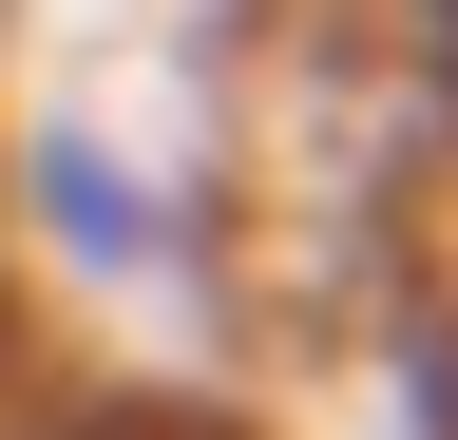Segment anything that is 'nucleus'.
Segmentation results:
<instances>
[{
	"label": "nucleus",
	"instance_id": "f257e3e1",
	"mask_svg": "<svg viewBox=\"0 0 458 440\" xmlns=\"http://www.w3.org/2000/svg\"><path fill=\"white\" fill-rule=\"evenodd\" d=\"M20 230L77 306H210V153L134 116H38L20 134Z\"/></svg>",
	"mask_w": 458,
	"mask_h": 440
},
{
	"label": "nucleus",
	"instance_id": "f03ea898",
	"mask_svg": "<svg viewBox=\"0 0 458 440\" xmlns=\"http://www.w3.org/2000/svg\"><path fill=\"white\" fill-rule=\"evenodd\" d=\"M0 402H20V345H0Z\"/></svg>",
	"mask_w": 458,
	"mask_h": 440
}]
</instances>
